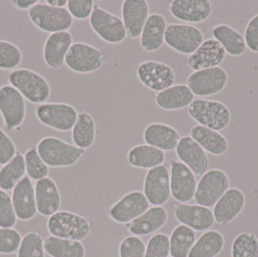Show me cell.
<instances>
[{"label": "cell", "instance_id": "44dd1931", "mask_svg": "<svg viewBox=\"0 0 258 257\" xmlns=\"http://www.w3.org/2000/svg\"><path fill=\"white\" fill-rule=\"evenodd\" d=\"M169 11L178 21L199 24L212 15V3L209 0H173L170 3Z\"/></svg>", "mask_w": 258, "mask_h": 257}, {"label": "cell", "instance_id": "6da1fadb", "mask_svg": "<svg viewBox=\"0 0 258 257\" xmlns=\"http://www.w3.org/2000/svg\"><path fill=\"white\" fill-rule=\"evenodd\" d=\"M8 81L31 104H44L51 95V86L48 81L32 69L17 68L11 71Z\"/></svg>", "mask_w": 258, "mask_h": 257}, {"label": "cell", "instance_id": "ee69618b", "mask_svg": "<svg viewBox=\"0 0 258 257\" xmlns=\"http://www.w3.org/2000/svg\"><path fill=\"white\" fill-rule=\"evenodd\" d=\"M17 220L12 197L4 190H0V227L14 228Z\"/></svg>", "mask_w": 258, "mask_h": 257}, {"label": "cell", "instance_id": "9a60e30c", "mask_svg": "<svg viewBox=\"0 0 258 257\" xmlns=\"http://www.w3.org/2000/svg\"><path fill=\"white\" fill-rule=\"evenodd\" d=\"M170 186L173 199L186 203L194 199L197 182L192 170L181 161L172 160L170 168Z\"/></svg>", "mask_w": 258, "mask_h": 257}, {"label": "cell", "instance_id": "9c48e42d", "mask_svg": "<svg viewBox=\"0 0 258 257\" xmlns=\"http://www.w3.org/2000/svg\"><path fill=\"white\" fill-rule=\"evenodd\" d=\"M105 59V54L96 47L84 42H75L70 48L64 63L73 72L89 74L98 70Z\"/></svg>", "mask_w": 258, "mask_h": 257}, {"label": "cell", "instance_id": "4fadbf2b", "mask_svg": "<svg viewBox=\"0 0 258 257\" xmlns=\"http://www.w3.org/2000/svg\"><path fill=\"white\" fill-rule=\"evenodd\" d=\"M144 194L150 205L161 206L168 202L171 196L170 167L162 164L150 169L144 183Z\"/></svg>", "mask_w": 258, "mask_h": 257}, {"label": "cell", "instance_id": "4dcf8cb0", "mask_svg": "<svg viewBox=\"0 0 258 257\" xmlns=\"http://www.w3.org/2000/svg\"><path fill=\"white\" fill-rule=\"evenodd\" d=\"M130 165L136 168L150 169L164 164V151L148 144H140L132 147L127 155Z\"/></svg>", "mask_w": 258, "mask_h": 257}, {"label": "cell", "instance_id": "ba28073f", "mask_svg": "<svg viewBox=\"0 0 258 257\" xmlns=\"http://www.w3.org/2000/svg\"><path fill=\"white\" fill-rule=\"evenodd\" d=\"M92 30L104 42L112 45L121 43L126 38V31L122 18L95 4L89 18Z\"/></svg>", "mask_w": 258, "mask_h": 257}, {"label": "cell", "instance_id": "8992f818", "mask_svg": "<svg viewBox=\"0 0 258 257\" xmlns=\"http://www.w3.org/2000/svg\"><path fill=\"white\" fill-rule=\"evenodd\" d=\"M35 115L45 126L61 132L71 131L77 122L78 112L71 104L44 103L36 107Z\"/></svg>", "mask_w": 258, "mask_h": 257}, {"label": "cell", "instance_id": "e0dca14e", "mask_svg": "<svg viewBox=\"0 0 258 257\" xmlns=\"http://www.w3.org/2000/svg\"><path fill=\"white\" fill-rule=\"evenodd\" d=\"M225 50L214 38L206 39L195 52L185 59L184 63L192 70L216 67L224 61Z\"/></svg>", "mask_w": 258, "mask_h": 257}, {"label": "cell", "instance_id": "d6986e66", "mask_svg": "<svg viewBox=\"0 0 258 257\" xmlns=\"http://www.w3.org/2000/svg\"><path fill=\"white\" fill-rule=\"evenodd\" d=\"M12 201L18 220L28 221L37 214L35 187L32 180L25 176L12 190Z\"/></svg>", "mask_w": 258, "mask_h": 257}, {"label": "cell", "instance_id": "8fae6325", "mask_svg": "<svg viewBox=\"0 0 258 257\" xmlns=\"http://www.w3.org/2000/svg\"><path fill=\"white\" fill-rule=\"evenodd\" d=\"M203 42V32L195 26L185 24H170L167 26L165 44L176 52L190 55Z\"/></svg>", "mask_w": 258, "mask_h": 257}, {"label": "cell", "instance_id": "ab89813d", "mask_svg": "<svg viewBox=\"0 0 258 257\" xmlns=\"http://www.w3.org/2000/svg\"><path fill=\"white\" fill-rule=\"evenodd\" d=\"M44 240L40 234L30 232L22 237L17 257H45Z\"/></svg>", "mask_w": 258, "mask_h": 257}, {"label": "cell", "instance_id": "5b68a950", "mask_svg": "<svg viewBox=\"0 0 258 257\" xmlns=\"http://www.w3.org/2000/svg\"><path fill=\"white\" fill-rule=\"evenodd\" d=\"M29 18L39 30L45 33L68 31L74 18L66 8H57L46 3H37L28 11Z\"/></svg>", "mask_w": 258, "mask_h": 257}, {"label": "cell", "instance_id": "8d00e7d4", "mask_svg": "<svg viewBox=\"0 0 258 257\" xmlns=\"http://www.w3.org/2000/svg\"><path fill=\"white\" fill-rule=\"evenodd\" d=\"M195 231L185 225L174 228L170 237V254L172 257H188L196 242Z\"/></svg>", "mask_w": 258, "mask_h": 257}, {"label": "cell", "instance_id": "ffe728a7", "mask_svg": "<svg viewBox=\"0 0 258 257\" xmlns=\"http://www.w3.org/2000/svg\"><path fill=\"white\" fill-rule=\"evenodd\" d=\"M180 161L187 166L195 176H203L209 166V158L206 151L190 136L180 137L175 149Z\"/></svg>", "mask_w": 258, "mask_h": 257}, {"label": "cell", "instance_id": "d4e9b609", "mask_svg": "<svg viewBox=\"0 0 258 257\" xmlns=\"http://www.w3.org/2000/svg\"><path fill=\"white\" fill-rule=\"evenodd\" d=\"M35 187L37 212L42 217H51L59 211L61 196L56 183L47 178L36 181Z\"/></svg>", "mask_w": 258, "mask_h": 257}, {"label": "cell", "instance_id": "52a82bcc", "mask_svg": "<svg viewBox=\"0 0 258 257\" xmlns=\"http://www.w3.org/2000/svg\"><path fill=\"white\" fill-rule=\"evenodd\" d=\"M230 187V180L221 169H211L206 172L197 184L194 199L201 206H215Z\"/></svg>", "mask_w": 258, "mask_h": 257}, {"label": "cell", "instance_id": "30bf717a", "mask_svg": "<svg viewBox=\"0 0 258 257\" xmlns=\"http://www.w3.org/2000/svg\"><path fill=\"white\" fill-rule=\"evenodd\" d=\"M0 114L7 131L18 129L22 125L27 115L25 99L10 84L0 87Z\"/></svg>", "mask_w": 258, "mask_h": 257}, {"label": "cell", "instance_id": "7a4b0ae2", "mask_svg": "<svg viewBox=\"0 0 258 257\" xmlns=\"http://www.w3.org/2000/svg\"><path fill=\"white\" fill-rule=\"evenodd\" d=\"M36 149L48 167H71L77 164L86 152L75 145L51 136L41 139Z\"/></svg>", "mask_w": 258, "mask_h": 257}, {"label": "cell", "instance_id": "b9f144b4", "mask_svg": "<svg viewBox=\"0 0 258 257\" xmlns=\"http://www.w3.org/2000/svg\"><path fill=\"white\" fill-rule=\"evenodd\" d=\"M21 239V233L14 228L0 227V254L17 253Z\"/></svg>", "mask_w": 258, "mask_h": 257}, {"label": "cell", "instance_id": "83f0119b", "mask_svg": "<svg viewBox=\"0 0 258 257\" xmlns=\"http://www.w3.org/2000/svg\"><path fill=\"white\" fill-rule=\"evenodd\" d=\"M168 213L161 206L149 208L142 215L127 223L126 228L135 236H145L159 230L166 223Z\"/></svg>", "mask_w": 258, "mask_h": 257}, {"label": "cell", "instance_id": "7bdbcfd3", "mask_svg": "<svg viewBox=\"0 0 258 257\" xmlns=\"http://www.w3.org/2000/svg\"><path fill=\"white\" fill-rule=\"evenodd\" d=\"M170 254V239L168 235L158 233L147 243L144 257H168Z\"/></svg>", "mask_w": 258, "mask_h": 257}, {"label": "cell", "instance_id": "7402d4cb", "mask_svg": "<svg viewBox=\"0 0 258 257\" xmlns=\"http://www.w3.org/2000/svg\"><path fill=\"white\" fill-rule=\"evenodd\" d=\"M72 34L69 31L51 33L44 44V61L54 70H60L63 66L67 54L73 45Z\"/></svg>", "mask_w": 258, "mask_h": 257}, {"label": "cell", "instance_id": "d590c367", "mask_svg": "<svg viewBox=\"0 0 258 257\" xmlns=\"http://www.w3.org/2000/svg\"><path fill=\"white\" fill-rule=\"evenodd\" d=\"M24 157L19 151L9 162L0 169V189L10 191L25 177Z\"/></svg>", "mask_w": 258, "mask_h": 257}, {"label": "cell", "instance_id": "f35d334b", "mask_svg": "<svg viewBox=\"0 0 258 257\" xmlns=\"http://www.w3.org/2000/svg\"><path fill=\"white\" fill-rule=\"evenodd\" d=\"M232 257H258V239L254 234L245 232L233 240Z\"/></svg>", "mask_w": 258, "mask_h": 257}, {"label": "cell", "instance_id": "7dc6e473", "mask_svg": "<svg viewBox=\"0 0 258 257\" xmlns=\"http://www.w3.org/2000/svg\"><path fill=\"white\" fill-rule=\"evenodd\" d=\"M17 148L12 139L0 128V165L3 166L16 155Z\"/></svg>", "mask_w": 258, "mask_h": 257}, {"label": "cell", "instance_id": "4316f807", "mask_svg": "<svg viewBox=\"0 0 258 257\" xmlns=\"http://www.w3.org/2000/svg\"><path fill=\"white\" fill-rule=\"evenodd\" d=\"M167 26L166 20L160 14L150 15L140 36V44L144 51L155 52L162 46Z\"/></svg>", "mask_w": 258, "mask_h": 257}, {"label": "cell", "instance_id": "1f68e13d", "mask_svg": "<svg viewBox=\"0 0 258 257\" xmlns=\"http://www.w3.org/2000/svg\"><path fill=\"white\" fill-rule=\"evenodd\" d=\"M212 36L222 45L226 53L230 56L238 57L243 54L246 50L244 36L227 24L215 26L212 29Z\"/></svg>", "mask_w": 258, "mask_h": 257}, {"label": "cell", "instance_id": "f907efd6", "mask_svg": "<svg viewBox=\"0 0 258 257\" xmlns=\"http://www.w3.org/2000/svg\"><path fill=\"white\" fill-rule=\"evenodd\" d=\"M68 0H46L45 3L54 7L64 8L68 5Z\"/></svg>", "mask_w": 258, "mask_h": 257}, {"label": "cell", "instance_id": "ac0fdd59", "mask_svg": "<svg viewBox=\"0 0 258 257\" xmlns=\"http://www.w3.org/2000/svg\"><path fill=\"white\" fill-rule=\"evenodd\" d=\"M174 214L177 221L197 232L209 230L215 223L213 211L199 205H174Z\"/></svg>", "mask_w": 258, "mask_h": 257}, {"label": "cell", "instance_id": "603a6c76", "mask_svg": "<svg viewBox=\"0 0 258 257\" xmlns=\"http://www.w3.org/2000/svg\"><path fill=\"white\" fill-rule=\"evenodd\" d=\"M122 20L126 31V38L136 39L141 36L147 18L150 8L145 0H125L122 3Z\"/></svg>", "mask_w": 258, "mask_h": 257}, {"label": "cell", "instance_id": "f546056e", "mask_svg": "<svg viewBox=\"0 0 258 257\" xmlns=\"http://www.w3.org/2000/svg\"><path fill=\"white\" fill-rule=\"evenodd\" d=\"M189 136L211 155H221L228 149V142L219 131L197 125L189 131Z\"/></svg>", "mask_w": 258, "mask_h": 257}, {"label": "cell", "instance_id": "f1b7e54d", "mask_svg": "<svg viewBox=\"0 0 258 257\" xmlns=\"http://www.w3.org/2000/svg\"><path fill=\"white\" fill-rule=\"evenodd\" d=\"M194 95L186 84L171 86L155 95V101L159 108L167 111L181 110L189 107L194 101Z\"/></svg>", "mask_w": 258, "mask_h": 257}, {"label": "cell", "instance_id": "f6af8a7d", "mask_svg": "<svg viewBox=\"0 0 258 257\" xmlns=\"http://www.w3.org/2000/svg\"><path fill=\"white\" fill-rule=\"evenodd\" d=\"M146 246L144 241L138 236L124 238L119 245L120 257H144Z\"/></svg>", "mask_w": 258, "mask_h": 257}, {"label": "cell", "instance_id": "3957f363", "mask_svg": "<svg viewBox=\"0 0 258 257\" xmlns=\"http://www.w3.org/2000/svg\"><path fill=\"white\" fill-rule=\"evenodd\" d=\"M188 113L199 125L217 131L225 129L231 119L228 107L222 102L214 100H194L188 107Z\"/></svg>", "mask_w": 258, "mask_h": 257}, {"label": "cell", "instance_id": "c3c4849f", "mask_svg": "<svg viewBox=\"0 0 258 257\" xmlns=\"http://www.w3.org/2000/svg\"><path fill=\"white\" fill-rule=\"evenodd\" d=\"M244 39L247 48L252 52L258 53V14L247 24Z\"/></svg>", "mask_w": 258, "mask_h": 257}, {"label": "cell", "instance_id": "2e32d148", "mask_svg": "<svg viewBox=\"0 0 258 257\" xmlns=\"http://www.w3.org/2000/svg\"><path fill=\"white\" fill-rule=\"evenodd\" d=\"M149 208L150 203L144 193L131 192L111 207L110 217L116 223L127 224L142 215Z\"/></svg>", "mask_w": 258, "mask_h": 257}, {"label": "cell", "instance_id": "bcb514c9", "mask_svg": "<svg viewBox=\"0 0 258 257\" xmlns=\"http://www.w3.org/2000/svg\"><path fill=\"white\" fill-rule=\"evenodd\" d=\"M95 4L92 0H69L67 6L73 18L84 21L90 18Z\"/></svg>", "mask_w": 258, "mask_h": 257}, {"label": "cell", "instance_id": "cb8c5ba5", "mask_svg": "<svg viewBox=\"0 0 258 257\" xmlns=\"http://www.w3.org/2000/svg\"><path fill=\"white\" fill-rule=\"evenodd\" d=\"M245 196L238 188H229L214 206L215 220L221 226H226L235 220L244 209Z\"/></svg>", "mask_w": 258, "mask_h": 257}, {"label": "cell", "instance_id": "d6a6232c", "mask_svg": "<svg viewBox=\"0 0 258 257\" xmlns=\"http://www.w3.org/2000/svg\"><path fill=\"white\" fill-rule=\"evenodd\" d=\"M71 136L74 145L77 147L85 150L92 147L96 138V125L89 113L86 112L78 113Z\"/></svg>", "mask_w": 258, "mask_h": 257}, {"label": "cell", "instance_id": "60d3db41", "mask_svg": "<svg viewBox=\"0 0 258 257\" xmlns=\"http://www.w3.org/2000/svg\"><path fill=\"white\" fill-rule=\"evenodd\" d=\"M22 53L15 44L0 40V69L14 70L22 61Z\"/></svg>", "mask_w": 258, "mask_h": 257}, {"label": "cell", "instance_id": "5bb4252c", "mask_svg": "<svg viewBox=\"0 0 258 257\" xmlns=\"http://www.w3.org/2000/svg\"><path fill=\"white\" fill-rule=\"evenodd\" d=\"M138 79L153 92H162L174 85L175 73L171 66L162 62L147 60L137 69Z\"/></svg>", "mask_w": 258, "mask_h": 257}, {"label": "cell", "instance_id": "277c9868", "mask_svg": "<svg viewBox=\"0 0 258 257\" xmlns=\"http://www.w3.org/2000/svg\"><path fill=\"white\" fill-rule=\"evenodd\" d=\"M47 229L53 236L82 241L89 235L91 223L83 216L70 211H57L47 221Z\"/></svg>", "mask_w": 258, "mask_h": 257}, {"label": "cell", "instance_id": "7c38bea8", "mask_svg": "<svg viewBox=\"0 0 258 257\" xmlns=\"http://www.w3.org/2000/svg\"><path fill=\"white\" fill-rule=\"evenodd\" d=\"M227 82L228 75L221 66L194 71L186 79V85L198 97L217 95L225 89Z\"/></svg>", "mask_w": 258, "mask_h": 257}, {"label": "cell", "instance_id": "e575fe53", "mask_svg": "<svg viewBox=\"0 0 258 257\" xmlns=\"http://www.w3.org/2000/svg\"><path fill=\"white\" fill-rule=\"evenodd\" d=\"M45 253L51 257H85L86 249L79 241L58 237H47L44 239Z\"/></svg>", "mask_w": 258, "mask_h": 257}, {"label": "cell", "instance_id": "836d02e7", "mask_svg": "<svg viewBox=\"0 0 258 257\" xmlns=\"http://www.w3.org/2000/svg\"><path fill=\"white\" fill-rule=\"evenodd\" d=\"M225 244L224 235L217 230L203 233L192 246L188 257H216Z\"/></svg>", "mask_w": 258, "mask_h": 257}, {"label": "cell", "instance_id": "74e56055", "mask_svg": "<svg viewBox=\"0 0 258 257\" xmlns=\"http://www.w3.org/2000/svg\"><path fill=\"white\" fill-rule=\"evenodd\" d=\"M26 174L32 181H38L47 178L49 172L48 165L44 162L36 147L29 148L24 155Z\"/></svg>", "mask_w": 258, "mask_h": 257}, {"label": "cell", "instance_id": "681fc988", "mask_svg": "<svg viewBox=\"0 0 258 257\" xmlns=\"http://www.w3.org/2000/svg\"><path fill=\"white\" fill-rule=\"evenodd\" d=\"M12 6L20 10H30L35 5L39 3L38 0H12L10 2Z\"/></svg>", "mask_w": 258, "mask_h": 257}, {"label": "cell", "instance_id": "484cf974", "mask_svg": "<svg viewBox=\"0 0 258 257\" xmlns=\"http://www.w3.org/2000/svg\"><path fill=\"white\" fill-rule=\"evenodd\" d=\"M143 137L146 144L164 152L175 149L180 140V134L175 128L159 122L150 124L146 127Z\"/></svg>", "mask_w": 258, "mask_h": 257}]
</instances>
